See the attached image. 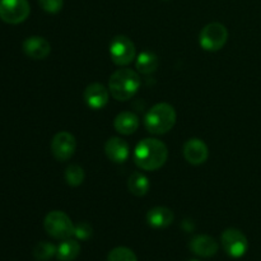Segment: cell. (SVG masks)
Returning <instances> with one entry per match:
<instances>
[{"label":"cell","mask_w":261,"mask_h":261,"mask_svg":"<svg viewBox=\"0 0 261 261\" xmlns=\"http://www.w3.org/2000/svg\"><path fill=\"white\" fill-rule=\"evenodd\" d=\"M107 261H138L137 255L129 247L119 246L110 251Z\"/></svg>","instance_id":"cell-22"},{"label":"cell","mask_w":261,"mask_h":261,"mask_svg":"<svg viewBox=\"0 0 261 261\" xmlns=\"http://www.w3.org/2000/svg\"><path fill=\"white\" fill-rule=\"evenodd\" d=\"M38 4L41 5V8H42L45 12L55 14V13L60 12L61 10L64 0H38Z\"/></svg>","instance_id":"cell-24"},{"label":"cell","mask_w":261,"mask_h":261,"mask_svg":"<svg viewBox=\"0 0 261 261\" xmlns=\"http://www.w3.org/2000/svg\"><path fill=\"white\" fill-rule=\"evenodd\" d=\"M221 242L227 255L234 257V259L244 256L249 249V242H247L246 236L240 229L236 228L226 229L222 233Z\"/></svg>","instance_id":"cell-8"},{"label":"cell","mask_w":261,"mask_h":261,"mask_svg":"<svg viewBox=\"0 0 261 261\" xmlns=\"http://www.w3.org/2000/svg\"><path fill=\"white\" fill-rule=\"evenodd\" d=\"M76 149V140L73 134L68 132H60L51 140V153L55 160L60 162L70 160Z\"/></svg>","instance_id":"cell-9"},{"label":"cell","mask_w":261,"mask_h":261,"mask_svg":"<svg viewBox=\"0 0 261 261\" xmlns=\"http://www.w3.org/2000/svg\"><path fill=\"white\" fill-rule=\"evenodd\" d=\"M43 227L48 236L56 240H66L74 236V223L70 217L60 211L50 212L45 217Z\"/></svg>","instance_id":"cell-4"},{"label":"cell","mask_w":261,"mask_h":261,"mask_svg":"<svg viewBox=\"0 0 261 261\" xmlns=\"http://www.w3.org/2000/svg\"><path fill=\"white\" fill-rule=\"evenodd\" d=\"M190 261H199V260H190Z\"/></svg>","instance_id":"cell-25"},{"label":"cell","mask_w":261,"mask_h":261,"mask_svg":"<svg viewBox=\"0 0 261 261\" xmlns=\"http://www.w3.org/2000/svg\"><path fill=\"white\" fill-rule=\"evenodd\" d=\"M110 56L116 65H129L135 59L134 42L126 36H116L110 43Z\"/></svg>","instance_id":"cell-7"},{"label":"cell","mask_w":261,"mask_h":261,"mask_svg":"<svg viewBox=\"0 0 261 261\" xmlns=\"http://www.w3.org/2000/svg\"><path fill=\"white\" fill-rule=\"evenodd\" d=\"M92 233H93V228L87 222H81L74 227V236L81 241H86V240L91 239Z\"/></svg>","instance_id":"cell-23"},{"label":"cell","mask_w":261,"mask_h":261,"mask_svg":"<svg viewBox=\"0 0 261 261\" xmlns=\"http://www.w3.org/2000/svg\"><path fill=\"white\" fill-rule=\"evenodd\" d=\"M129 191L135 196H144L149 191V180L142 172H134L127 181Z\"/></svg>","instance_id":"cell-19"},{"label":"cell","mask_w":261,"mask_h":261,"mask_svg":"<svg viewBox=\"0 0 261 261\" xmlns=\"http://www.w3.org/2000/svg\"><path fill=\"white\" fill-rule=\"evenodd\" d=\"M182 154L190 165L199 166L206 162L209 157V149L205 143L199 138H191L186 140L182 148Z\"/></svg>","instance_id":"cell-10"},{"label":"cell","mask_w":261,"mask_h":261,"mask_svg":"<svg viewBox=\"0 0 261 261\" xmlns=\"http://www.w3.org/2000/svg\"><path fill=\"white\" fill-rule=\"evenodd\" d=\"M140 121L139 117L132 111L120 112L114 120V127L119 134L121 135H132L139 127Z\"/></svg>","instance_id":"cell-16"},{"label":"cell","mask_w":261,"mask_h":261,"mask_svg":"<svg viewBox=\"0 0 261 261\" xmlns=\"http://www.w3.org/2000/svg\"><path fill=\"white\" fill-rule=\"evenodd\" d=\"M218 242L208 234H198L190 241V250L200 257H211L218 252Z\"/></svg>","instance_id":"cell-14"},{"label":"cell","mask_w":261,"mask_h":261,"mask_svg":"<svg viewBox=\"0 0 261 261\" xmlns=\"http://www.w3.org/2000/svg\"><path fill=\"white\" fill-rule=\"evenodd\" d=\"M175 219L173 212L166 206H155L147 213V222L153 228H167Z\"/></svg>","instance_id":"cell-15"},{"label":"cell","mask_w":261,"mask_h":261,"mask_svg":"<svg viewBox=\"0 0 261 261\" xmlns=\"http://www.w3.org/2000/svg\"><path fill=\"white\" fill-rule=\"evenodd\" d=\"M105 153L107 158L115 163H124L130 155L129 144L121 138H110L105 144Z\"/></svg>","instance_id":"cell-13"},{"label":"cell","mask_w":261,"mask_h":261,"mask_svg":"<svg viewBox=\"0 0 261 261\" xmlns=\"http://www.w3.org/2000/svg\"><path fill=\"white\" fill-rule=\"evenodd\" d=\"M168 158V149L162 140L147 138L138 143L134 150V162L140 170L155 171L162 167Z\"/></svg>","instance_id":"cell-1"},{"label":"cell","mask_w":261,"mask_h":261,"mask_svg":"<svg viewBox=\"0 0 261 261\" xmlns=\"http://www.w3.org/2000/svg\"><path fill=\"white\" fill-rule=\"evenodd\" d=\"M31 12L27 0H0V19L9 24L24 22Z\"/></svg>","instance_id":"cell-6"},{"label":"cell","mask_w":261,"mask_h":261,"mask_svg":"<svg viewBox=\"0 0 261 261\" xmlns=\"http://www.w3.org/2000/svg\"><path fill=\"white\" fill-rule=\"evenodd\" d=\"M140 76L132 69H119L115 71L109 81V91L117 101H127L133 98L140 88Z\"/></svg>","instance_id":"cell-2"},{"label":"cell","mask_w":261,"mask_h":261,"mask_svg":"<svg viewBox=\"0 0 261 261\" xmlns=\"http://www.w3.org/2000/svg\"><path fill=\"white\" fill-rule=\"evenodd\" d=\"M56 250H58V247L51 242H38L33 247V257L37 261H48L54 256H56Z\"/></svg>","instance_id":"cell-20"},{"label":"cell","mask_w":261,"mask_h":261,"mask_svg":"<svg viewBox=\"0 0 261 261\" xmlns=\"http://www.w3.org/2000/svg\"><path fill=\"white\" fill-rule=\"evenodd\" d=\"M23 51L28 58L33 60H43L51 53V45L46 38L41 36H31L23 42Z\"/></svg>","instance_id":"cell-12"},{"label":"cell","mask_w":261,"mask_h":261,"mask_svg":"<svg viewBox=\"0 0 261 261\" xmlns=\"http://www.w3.org/2000/svg\"><path fill=\"white\" fill-rule=\"evenodd\" d=\"M84 101L92 110H101L109 103L110 91L101 83H92L84 89Z\"/></svg>","instance_id":"cell-11"},{"label":"cell","mask_w":261,"mask_h":261,"mask_svg":"<svg viewBox=\"0 0 261 261\" xmlns=\"http://www.w3.org/2000/svg\"><path fill=\"white\" fill-rule=\"evenodd\" d=\"M158 65H160L158 56L154 53H150V51H143V53H140L137 58V63H135L138 71L142 74H145V75L154 73L158 69Z\"/></svg>","instance_id":"cell-18"},{"label":"cell","mask_w":261,"mask_h":261,"mask_svg":"<svg viewBox=\"0 0 261 261\" xmlns=\"http://www.w3.org/2000/svg\"><path fill=\"white\" fill-rule=\"evenodd\" d=\"M65 181L69 186H73V188H76V186L82 185L84 181V170L78 165H70L66 167L65 170Z\"/></svg>","instance_id":"cell-21"},{"label":"cell","mask_w":261,"mask_h":261,"mask_svg":"<svg viewBox=\"0 0 261 261\" xmlns=\"http://www.w3.org/2000/svg\"><path fill=\"white\" fill-rule=\"evenodd\" d=\"M176 111L171 105L161 102L154 105L144 117V126L150 134L162 135L170 132L176 124Z\"/></svg>","instance_id":"cell-3"},{"label":"cell","mask_w":261,"mask_h":261,"mask_svg":"<svg viewBox=\"0 0 261 261\" xmlns=\"http://www.w3.org/2000/svg\"><path fill=\"white\" fill-rule=\"evenodd\" d=\"M81 254V245L76 240H63L56 250V257L60 261H74Z\"/></svg>","instance_id":"cell-17"},{"label":"cell","mask_w":261,"mask_h":261,"mask_svg":"<svg viewBox=\"0 0 261 261\" xmlns=\"http://www.w3.org/2000/svg\"><path fill=\"white\" fill-rule=\"evenodd\" d=\"M228 40V31L226 25L219 22L206 24L199 35V43L206 51H218L226 45Z\"/></svg>","instance_id":"cell-5"}]
</instances>
